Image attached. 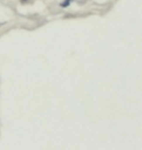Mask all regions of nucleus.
<instances>
[{"instance_id":"1","label":"nucleus","mask_w":142,"mask_h":150,"mask_svg":"<svg viewBox=\"0 0 142 150\" xmlns=\"http://www.w3.org/2000/svg\"><path fill=\"white\" fill-rule=\"evenodd\" d=\"M71 1L72 0H64L62 3H60V6H61V7H67V6L70 5Z\"/></svg>"}]
</instances>
